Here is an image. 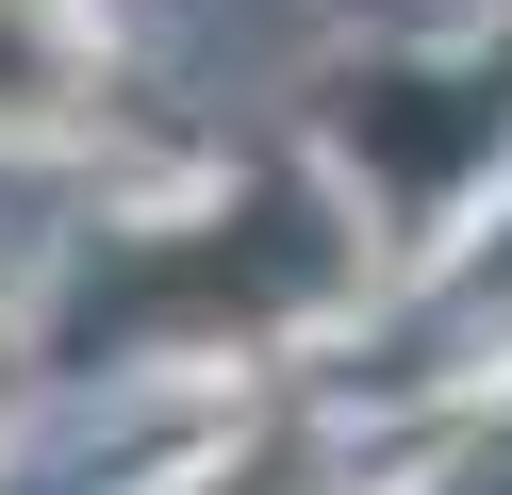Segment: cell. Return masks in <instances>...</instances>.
Returning <instances> with one entry per match:
<instances>
[{"label": "cell", "mask_w": 512, "mask_h": 495, "mask_svg": "<svg viewBox=\"0 0 512 495\" xmlns=\"http://www.w3.org/2000/svg\"><path fill=\"white\" fill-rule=\"evenodd\" d=\"M83 116H100L83 0H0V132H83Z\"/></svg>", "instance_id": "obj_1"}]
</instances>
